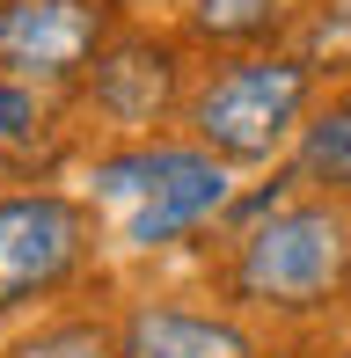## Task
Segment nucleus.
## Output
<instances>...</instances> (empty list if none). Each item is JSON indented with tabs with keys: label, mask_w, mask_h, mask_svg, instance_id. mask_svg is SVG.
Here are the masks:
<instances>
[{
	"label": "nucleus",
	"mask_w": 351,
	"mask_h": 358,
	"mask_svg": "<svg viewBox=\"0 0 351 358\" xmlns=\"http://www.w3.org/2000/svg\"><path fill=\"white\" fill-rule=\"evenodd\" d=\"M95 205L110 213L117 241L162 249L227 205V161L205 146H139L95 169Z\"/></svg>",
	"instance_id": "obj_1"
},
{
	"label": "nucleus",
	"mask_w": 351,
	"mask_h": 358,
	"mask_svg": "<svg viewBox=\"0 0 351 358\" xmlns=\"http://www.w3.org/2000/svg\"><path fill=\"white\" fill-rule=\"evenodd\" d=\"M293 15V0H190V29L213 44H249Z\"/></svg>",
	"instance_id": "obj_8"
},
{
	"label": "nucleus",
	"mask_w": 351,
	"mask_h": 358,
	"mask_svg": "<svg viewBox=\"0 0 351 358\" xmlns=\"http://www.w3.org/2000/svg\"><path fill=\"white\" fill-rule=\"evenodd\" d=\"M300 169H308L315 183H351V103H337L329 117L308 124V139H300Z\"/></svg>",
	"instance_id": "obj_9"
},
{
	"label": "nucleus",
	"mask_w": 351,
	"mask_h": 358,
	"mask_svg": "<svg viewBox=\"0 0 351 358\" xmlns=\"http://www.w3.org/2000/svg\"><path fill=\"white\" fill-rule=\"evenodd\" d=\"M15 358H124V351L110 344V329H95V322H66V329L29 336Z\"/></svg>",
	"instance_id": "obj_10"
},
{
	"label": "nucleus",
	"mask_w": 351,
	"mask_h": 358,
	"mask_svg": "<svg viewBox=\"0 0 351 358\" xmlns=\"http://www.w3.org/2000/svg\"><path fill=\"white\" fill-rule=\"evenodd\" d=\"M103 44V8L95 0H0V66L66 80L81 73Z\"/></svg>",
	"instance_id": "obj_5"
},
{
	"label": "nucleus",
	"mask_w": 351,
	"mask_h": 358,
	"mask_svg": "<svg viewBox=\"0 0 351 358\" xmlns=\"http://www.w3.org/2000/svg\"><path fill=\"white\" fill-rule=\"evenodd\" d=\"M329 22H351V8H337ZM315 52H329V59H351V37H344V29H315Z\"/></svg>",
	"instance_id": "obj_12"
},
{
	"label": "nucleus",
	"mask_w": 351,
	"mask_h": 358,
	"mask_svg": "<svg viewBox=\"0 0 351 358\" xmlns=\"http://www.w3.org/2000/svg\"><path fill=\"white\" fill-rule=\"evenodd\" d=\"M169 88H176V52L169 44L139 37V44H117V52L95 59V103L110 117H124V124H147L169 103Z\"/></svg>",
	"instance_id": "obj_6"
},
{
	"label": "nucleus",
	"mask_w": 351,
	"mask_h": 358,
	"mask_svg": "<svg viewBox=\"0 0 351 358\" xmlns=\"http://www.w3.org/2000/svg\"><path fill=\"white\" fill-rule=\"evenodd\" d=\"M278 358H308V351H278Z\"/></svg>",
	"instance_id": "obj_13"
},
{
	"label": "nucleus",
	"mask_w": 351,
	"mask_h": 358,
	"mask_svg": "<svg viewBox=\"0 0 351 358\" xmlns=\"http://www.w3.org/2000/svg\"><path fill=\"white\" fill-rule=\"evenodd\" d=\"M29 124H37V103H29V88H22V80H0V146L22 139Z\"/></svg>",
	"instance_id": "obj_11"
},
{
	"label": "nucleus",
	"mask_w": 351,
	"mask_h": 358,
	"mask_svg": "<svg viewBox=\"0 0 351 358\" xmlns=\"http://www.w3.org/2000/svg\"><path fill=\"white\" fill-rule=\"evenodd\" d=\"M351 264V227L329 205H293V213H271L257 234L234 256V285L242 300L264 307H315Z\"/></svg>",
	"instance_id": "obj_2"
},
{
	"label": "nucleus",
	"mask_w": 351,
	"mask_h": 358,
	"mask_svg": "<svg viewBox=\"0 0 351 358\" xmlns=\"http://www.w3.org/2000/svg\"><path fill=\"white\" fill-rule=\"evenodd\" d=\"M88 249V213L66 198H0V307L52 292Z\"/></svg>",
	"instance_id": "obj_4"
},
{
	"label": "nucleus",
	"mask_w": 351,
	"mask_h": 358,
	"mask_svg": "<svg viewBox=\"0 0 351 358\" xmlns=\"http://www.w3.org/2000/svg\"><path fill=\"white\" fill-rule=\"evenodd\" d=\"M308 110V66L300 59H242L198 95V139L220 161H271L293 139Z\"/></svg>",
	"instance_id": "obj_3"
},
{
	"label": "nucleus",
	"mask_w": 351,
	"mask_h": 358,
	"mask_svg": "<svg viewBox=\"0 0 351 358\" xmlns=\"http://www.w3.org/2000/svg\"><path fill=\"white\" fill-rule=\"evenodd\" d=\"M124 358H249V336L213 315H176V307H139L124 322Z\"/></svg>",
	"instance_id": "obj_7"
}]
</instances>
